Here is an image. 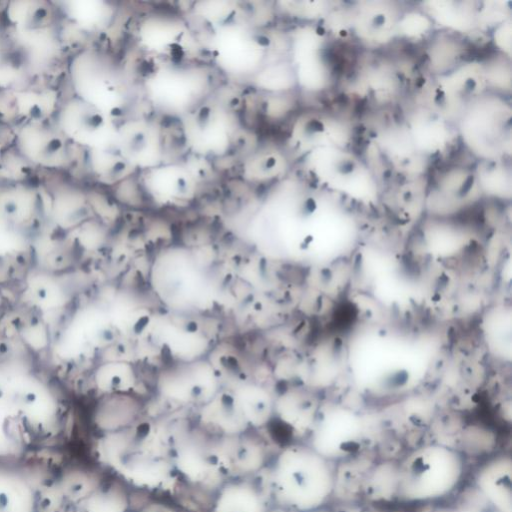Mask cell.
Segmentation results:
<instances>
[{"mask_svg": "<svg viewBox=\"0 0 512 512\" xmlns=\"http://www.w3.org/2000/svg\"><path fill=\"white\" fill-rule=\"evenodd\" d=\"M173 460L179 476L195 484L226 475L222 437L209 434L200 426L171 430Z\"/></svg>", "mask_w": 512, "mask_h": 512, "instance_id": "8fae6325", "label": "cell"}, {"mask_svg": "<svg viewBox=\"0 0 512 512\" xmlns=\"http://www.w3.org/2000/svg\"><path fill=\"white\" fill-rule=\"evenodd\" d=\"M20 121H42L55 116L61 103L59 92L54 87L12 90Z\"/></svg>", "mask_w": 512, "mask_h": 512, "instance_id": "d6986e66", "label": "cell"}, {"mask_svg": "<svg viewBox=\"0 0 512 512\" xmlns=\"http://www.w3.org/2000/svg\"><path fill=\"white\" fill-rule=\"evenodd\" d=\"M72 95L117 121L127 117L131 95L124 70L108 51L83 48L69 60Z\"/></svg>", "mask_w": 512, "mask_h": 512, "instance_id": "277c9868", "label": "cell"}, {"mask_svg": "<svg viewBox=\"0 0 512 512\" xmlns=\"http://www.w3.org/2000/svg\"><path fill=\"white\" fill-rule=\"evenodd\" d=\"M179 120L183 143L195 156L222 157L233 147L236 122L223 105L205 99Z\"/></svg>", "mask_w": 512, "mask_h": 512, "instance_id": "9c48e42d", "label": "cell"}, {"mask_svg": "<svg viewBox=\"0 0 512 512\" xmlns=\"http://www.w3.org/2000/svg\"><path fill=\"white\" fill-rule=\"evenodd\" d=\"M312 512H358V511L351 509V508L341 507V506L334 507L330 504L326 507H323L321 509H318V510H315Z\"/></svg>", "mask_w": 512, "mask_h": 512, "instance_id": "4316f807", "label": "cell"}, {"mask_svg": "<svg viewBox=\"0 0 512 512\" xmlns=\"http://www.w3.org/2000/svg\"><path fill=\"white\" fill-rule=\"evenodd\" d=\"M30 55L10 27L0 25V89L17 90L32 82Z\"/></svg>", "mask_w": 512, "mask_h": 512, "instance_id": "e0dca14e", "label": "cell"}, {"mask_svg": "<svg viewBox=\"0 0 512 512\" xmlns=\"http://www.w3.org/2000/svg\"><path fill=\"white\" fill-rule=\"evenodd\" d=\"M365 441L364 423L355 412L320 406L304 442L324 458L339 464L360 455Z\"/></svg>", "mask_w": 512, "mask_h": 512, "instance_id": "30bf717a", "label": "cell"}, {"mask_svg": "<svg viewBox=\"0 0 512 512\" xmlns=\"http://www.w3.org/2000/svg\"><path fill=\"white\" fill-rule=\"evenodd\" d=\"M85 152L89 170L102 184L116 185L136 174L114 148L104 151Z\"/></svg>", "mask_w": 512, "mask_h": 512, "instance_id": "44dd1931", "label": "cell"}, {"mask_svg": "<svg viewBox=\"0 0 512 512\" xmlns=\"http://www.w3.org/2000/svg\"><path fill=\"white\" fill-rule=\"evenodd\" d=\"M143 87L157 111L180 119L206 99L208 80L196 63H157L145 74Z\"/></svg>", "mask_w": 512, "mask_h": 512, "instance_id": "5b68a950", "label": "cell"}, {"mask_svg": "<svg viewBox=\"0 0 512 512\" xmlns=\"http://www.w3.org/2000/svg\"><path fill=\"white\" fill-rule=\"evenodd\" d=\"M55 120L64 136L80 150L114 148L119 121L74 95L61 100Z\"/></svg>", "mask_w": 512, "mask_h": 512, "instance_id": "7c38bea8", "label": "cell"}, {"mask_svg": "<svg viewBox=\"0 0 512 512\" xmlns=\"http://www.w3.org/2000/svg\"><path fill=\"white\" fill-rule=\"evenodd\" d=\"M142 512H173L165 505L161 504H151L149 506H146Z\"/></svg>", "mask_w": 512, "mask_h": 512, "instance_id": "83f0119b", "label": "cell"}, {"mask_svg": "<svg viewBox=\"0 0 512 512\" xmlns=\"http://www.w3.org/2000/svg\"><path fill=\"white\" fill-rule=\"evenodd\" d=\"M269 39L238 20L211 30L206 48L213 65L233 78H254L266 65Z\"/></svg>", "mask_w": 512, "mask_h": 512, "instance_id": "8992f818", "label": "cell"}, {"mask_svg": "<svg viewBox=\"0 0 512 512\" xmlns=\"http://www.w3.org/2000/svg\"><path fill=\"white\" fill-rule=\"evenodd\" d=\"M464 453L448 444L431 442L416 446L397 459L396 502L426 505L454 496L464 485Z\"/></svg>", "mask_w": 512, "mask_h": 512, "instance_id": "3957f363", "label": "cell"}, {"mask_svg": "<svg viewBox=\"0 0 512 512\" xmlns=\"http://www.w3.org/2000/svg\"><path fill=\"white\" fill-rule=\"evenodd\" d=\"M364 497L376 503L396 502L397 460L372 464L363 479Z\"/></svg>", "mask_w": 512, "mask_h": 512, "instance_id": "ffe728a7", "label": "cell"}, {"mask_svg": "<svg viewBox=\"0 0 512 512\" xmlns=\"http://www.w3.org/2000/svg\"><path fill=\"white\" fill-rule=\"evenodd\" d=\"M451 505L456 512H500L499 509L471 483H467L459 489L454 495V502Z\"/></svg>", "mask_w": 512, "mask_h": 512, "instance_id": "d4e9b609", "label": "cell"}, {"mask_svg": "<svg viewBox=\"0 0 512 512\" xmlns=\"http://www.w3.org/2000/svg\"><path fill=\"white\" fill-rule=\"evenodd\" d=\"M14 146L35 168L63 169L75 147L58 127L55 116L42 121H19L14 127Z\"/></svg>", "mask_w": 512, "mask_h": 512, "instance_id": "4fadbf2b", "label": "cell"}, {"mask_svg": "<svg viewBox=\"0 0 512 512\" xmlns=\"http://www.w3.org/2000/svg\"><path fill=\"white\" fill-rule=\"evenodd\" d=\"M470 483L500 512H512V460L509 453L488 456L475 469Z\"/></svg>", "mask_w": 512, "mask_h": 512, "instance_id": "2e32d148", "label": "cell"}, {"mask_svg": "<svg viewBox=\"0 0 512 512\" xmlns=\"http://www.w3.org/2000/svg\"><path fill=\"white\" fill-rule=\"evenodd\" d=\"M283 157L275 150H263L251 155L243 165L245 177L258 183L269 182L280 175Z\"/></svg>", "mask_w": 512, "mask_h": 512, "instance_id": "cb8c5ba5", "label": "cell"}, {"mask_svg": "<svg viewBox=\"0 0 512 512\" xmlns=\"http://www.w3.org/2000/svg\"><path fill=\"white\" fill-rule=\"evenodd\" d=\"M129 498L116 483L97 485L86 499V512H128Z\"/></svg>", "mask_w": 512, "mask_h": 512, "instance_id": "7402d4cb", "label": "cell"}, {"mask_svg": "<svg viewBox=\"0 0 512 512\" xmlns=\"http://www.w3.org/2000/svg\"><path fill=\"white\" fill-rule=\"evenodd\" d=\"M101 461L129 485L147 491H170L180 478L173 460L171 430L136 420L99 439Z\"/></svg>", "mask_w": 512, "mask_h": 512, "instance_id": "6da1fadb", "label": "cell"}, {"mask_svg": "<svg viewBox=\"0 0 512 512\" xmlns=\"http://www.w3.org/2000/svg\"><path fill=\"white\" fill-rule=\"evenodd\" d=\"M272 504L291 512H312L335 498L337 464L304 441L281 448L269 466Z\"/></svg>", "mask_w": 512, "mask_h": 512, "instance_id": "7a4b0ae2", "label": "cell"}, {"mask_svg": "<svg viewBox=\"0 0 512 512\" xmlns=\"http://www.w3.org/2000/svg\"><path fill=\"white\" fill-rule=\"evenodd\" d=\"M6 24L26 49L33 69L37 61H49L61 49L59 17L45 1H12L5 8Z\"/></svg>", "mask_w": 512, "mask_h": 512, "instance_id": "ba28073f", "label": "cell"}, {"mask_svg": "<svg viewBox=\"0 0 512 512\" xmlns=\"http://www.w3.org/2000/svg\"><path fill=\"white\" fill-rule=\"evenodd\" d=\"M430 512H456L452 505H441L433 508Z\"/></svg>", "mask_w": 512, "mask_h": 512, "instance_id": "f1b7e54d", "label": "cell"}, {"mask_svg": "<svg viewBox=\"0 0 512 512\" xmlns=\"http://www.w3.org/2000/svg\"><path fill=\"white\" fill-rule=\"evenodd\" d=\"M19 121L13 91L0 89V123L14 127Z\"/></svg>", "mask_w": 512, "mask_h": 512, "instance_id": "484cf974", "label": "cell"}, {"mask_svg": "<svg viewBox=\"0 0 512 512\" xmlns=\"http://www.w3.org/2000/svg\"><path fill=\"white\" fill-rule=\"evenodd\" d=\"M76 4L78 6L72 4L66 12L86 30L105 29L115 16V8L105 2H77Z\"/></svg>", "mask_w": 512, "mask_h": 512, "instance_id": "603a6c76", "label": "cell"}, {"mask_svg": "<svg viewBox=\"0 0 512 512\" xmlns=\"http://www.w3.org/2000/svg\"><path fill=\"white\" fill-rule=\"evenodd\" d=\"M133 32L138 49L155 62L193 63L197 39L182 16L167 10L150 11L139 18Z\"/></svg>", "mask_w": 512, "mask_h": 512, "instance_id": "52a82bcc", "label": "cell"}, {"mask_svg": "<svg viewBox=\"0 0 512 512\" xmlns=\"http://www.w3.org/2000/svg\"><path fill=\"white\" fill-rule=\"evenodd\" d=\"M272 506L249 477L232 478L219 488L210 512H268Z\"/></svg>", "mask_w": 512, "mask_h": 512, "instance_id": "ac0fdd59", "label": "cell"}, {"mask_svg": "<svg viewBox=\"0 0 512 512\" xmlns=\"http://www.w3.org/2000/svg\"><path fill=\"white\" fill-rule=\"evenodd\" d=\"M114 150L136 173L166 161L162 128L148 118L127 116L120 120Z\"/></svg>", "mask_w": 512, "mask_h": 512, "instance_id": "9a60e30c", "label": "cell"}, {"mask_svg": "<svg viewBox=\"0 0 512 512\" xmlns=\"http://www.w3.org/2000/svg\"><path fill=\"white\" fill-rule=\"evenodd\" d=\"M144 200L163 209L189 206L196 198L197 178L191 169L180 162L165 161L136 174Z\"/></svg>", "mask_w": 512, "mask_h": 512, "instance_id": "5bb4252c", "label": "cell"}, {"mask_svg": "<svg viewBox=\"0 0 512 512\" xmlns=\"http://www.w3.org/2000/svg\"><path fill=\"white\" fill-rule=\"evenodd\" d=\"M268 512H291V511H288V510H285L283 508H280V507H277V506H272Z\"/></svg>", "mask_w": 512, "mask_h": 512, "instance_id": "f546056e", "label": "cell"}]
</instances>
